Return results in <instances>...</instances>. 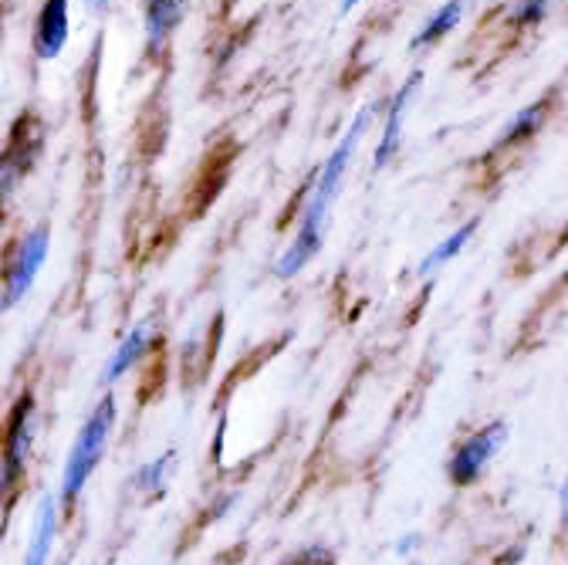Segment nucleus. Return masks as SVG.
<instances>
[{"label":"nucleus","mask_w":568,"mask_h":565,"mask_svg":"<svg viewBox=\"0 0 568 565\" xmlns=\"http://www.w3.org/2000/svg\"><path fill=\"white\" fill-rule=\"evenodd\" d=\"M548 115H551V102H548V99H538V102L518 109V112L505 122V129L497 132L494 150H515V147H525L528 139H535V135L541 132V125L548 122Z\"/></svg>","instance_id":"13"},{"label":"nucleus","mask_w":568,"mask_h":565,"mask_svg":"<svg viewBox=\"0 0 568 565\" xmlns=\"http://www.w3.org/2000/svg\"><path fill=\"white\" fill-rule=\"evenodd\" d=\"M150 345H153V325H150V322L132 325V329L125 332V339L115 345V352L109 356V363H105V370H102V383L112 386V383H119L122 376H129L142 360H146Z\"/></svg>","instance_id":"10"},{"label":"nucleus","mask_w":568,"mask_h":565,"mask_svg":"<svg viewBox=\"0 0 568 565\" xmlns=\"http://www.w3.org/2000/svg\"><path fill=\"white\" fill-rule=\"evenodd\" d=\"M359 4H363V0H338V18H348Z\"/></svg>","instance_id":"18"},{"label":"nucleus","mask_w":568,"mask_h":565,"mask_svg":"<svg viewBox=\"0 0 568 565\" xmlns=\"http://www.w3.org/2000/svg\"><path fill=\"white\" fill-rule=\"evenodd\" d=\"M58 538V494H41L38 512H34V525H31V538H28V552H24V565H48L51 548Z\"/></svg>","instance_id":"11"},{"label":"nucleus","mask_w":568,"mask_h":565,"mask_svg":"<svg viewBox=\"0 0 568 565\" xmlns=\"http://www.w3.org/2000/svg\"><path fill=\"white\" fill-rule=\"evenodd\" d=\"M419 85H423V72L416 68V72H409L406 82L386 102V119H383V129H379V143L373 150V170H386L399 157L403 135H406V115H409V105H413Z\"/></svg>","instance_id":"7"},{"label":"nucleus","mask_w":568,"mask_h":565,"mask_svg":"<svg viewBox=\"0 0 568 565\" xmlns=\"http://www.w3.org/2000/svg\"><path fill=\"white\" fill-rule=\"evenodd\" d=\"M173 464H176V454H173V451H166V454L146 461V464H142V467L132 474V491H139V494H160V491H166V481H170Z\"/></svg>","instance_id":"15"},{"label":"nucleus","mask_w":568,"mask_h":565,"mask_svg":"<svg viewBox=\"0 0 568 565\" xmlns=\"http://www.w3.org/2000/svg\"><path fill=\"white\" fill-rule=\"evenodd\" d=\"M85 4H89L92 11H109V8H112V0H85Z\"/></svg>","instance_id":"19"},{"label":"nucleus","mask_w":568,"mask_h":565,"mask_svg":"<svg viewBox=\"0 0 568 565\" xmlns=\"http://www.w3.org/2000/svg\"><path fill=\"white\" fill-rule=\"evenodd\" d=\"M71 38V0H41L31 31V51L38 61H54Z\"/></svg>","instance_id":"8"},{"label":"nucleus","mask_w":568,"mask_h":565,"mask_svg":"<svg viewBox=\"0 0 568 565\" xmlns=\"http://www.w3.org/2000/svg\"><path fill=\"white\" fill-rule=\"evenodd\" d=\"M115 416H119V406H115V396H102L92 413L85 416L82 431L75 437L68 451V461H64V471H61V502L71 505L85 491V484L92 481V474L99 471L102 457H105V447L112 441V431H115Z\"/></svg>","instance_id":"2"},{"label":"nucleus","mask_w":568,"mask_h":565,"mask_svg":"<svg viewBox=\"0 0 568 565\" xmlns=\"http://www.w3.org/2000/svg\"><path fill=\"white\" fill-rule=\"evenodd\" d=\"M373 109L376 105H363L355 112V119L348 122V129L342 132V139L335 143V150L325 157V163L318 167L312 186H308V196H305V206H302V221H298V231L292 238V244L281 251V258L274 261V274L277 278H295L298 271H305L315 254L322 251L325 244V231H328V218H332V206L342 193V183H345V173L359 153L363 139L369 132V122H373Z\"/></svg>","instance_id":"1"},{"label":"nucleus","mask_w":568,"mask_h":565,"mask_svg":"<svg viewBox=\"0 0 568 565\" xmlns=\"http://www.w3.org/2000/svg\"><path fill=\"white\" fill-rule=\"evenodd\" d=\"M51 254V228L48 224H34L28 228L8 251V271H4V312L18 309L44 268Z\"/></svg>","instance_id":"4"},{"label":"nucleus","mask_w":568,"mask_h":565,"mask_svg":"<svg viewBox=\"0 0 568 565\" xmlns=\"http://www.w3.org/2000/svg\"><path fill=\"white\" fill-rule=\"evenodd\" d=\"M477 228H480V221L477 218H470L467 224H460L457 231H450L440 244H434L430 251H426V258L419 261V268H416V274L419 278H430V274H437L440 268H447L470 241H474V234H477Z\"/></svg>","instance_id":"14"},{"label":"nucleus","mask_w":568,"mask_h":565,"mask_svg":"<svg viewBox=\"0 0 568 565\" xmlns=\"http://www.w3.org/2000/svg\"><path fill=\"white\" fill-rule=\"evenodd\" d=\"M508 441V423L505 420H490L484 423V427H477L474 434H467L450 461H447V477L454 487H470L484 477V471L490 467V461L497 457V451L505 447Z\"/></svg>","instance_id":"5"},{"label":"nucleus","mask_w":568,"mask_h":565,"mask_svg":"<svg viewBox=\"0 0 568 565\" xmlns=\"http://www.w3.org/2000/svg\"><path fill=\"white\" fill-rule=\"evenodd\" d=\"M186 18V0H142V34H146V51L160 58L173 34Z\"/></svg>","instance_id":"9"},{"label":"nucleus","mask_w":568,"mask_h":565,"mask_svg":"<svg viewBox=\"0 0 568 565\" xmlns=\"http://www.w3.org/2000/svg\"><path fill=\"white\" fill-rule=\"evenodd\" d=\"M548 11H551V0H515L508 11V24L518 31H535V28H541Z\"/></svg>","instance_id":"16"},{"label":"nucleus","mask_w":568,"mask_h":565,"mask_svg":"<svg viewBox=\"0 0 568 565\" xmlns=\"http://www.w3.org/2000/svg\"><path fill=\"white\" fill-rule=\"evenodd\" d=\"M44 150V125L38 122L34 112L18 115V122L11 125L4 157H0V190H4V200L11 203V196L18 193V183L38 167Z\"/></svg>","instance_id":"6"},{"label":"nucleus","mask_w":568,"mask_h":565,"mask_svg":"<svg viewBox=\"0 0 568 565\" xmlns=\"http://www.w3.org/2000/svg\"><path fill=\"white\" fill-rule=\"evenodd\" d=\"M467 8H470V0H444V4H440L430 18H426V21L419 24V31L413 34L409 48H413V51L437 48L444 38H450V34L460 28V21H464Z\"/></svg>","instance_id":"12"},{"label":"nucleus","mask_w":568,"mask_h":565,"mask_svg":"<svg viewBox=\"0 0 568 565\" xmlns=\"http://www.w3.org/2000/svg\"><path fill=\"white\" fill-rule=\"evenodd\" d=\"M558 512H561V522L568 525V477H565V484L558 491Z\"/></svg>","instance_id":"17"},{"label":"nucleus","mask_w":568,"mask_h":565,"mask_svg":"<svg viewBox=\"0 0 568 565\" xmlns=\"http://www.w3.org/2000/svg\"><path fill=\"white\" fill-rule=\"evenodd\" d=\"M34 441H38V400L31 390H24L18 396V403L11 406L8 434H4V474H0V487L8 494V508L14 505V491H18L21 477L28 474Z\"/></svg>","instance_id":"3"},{"label":"nucleus","mask_w":568,"mask_h":565,"mask_svg":"<svg viewBox=\"0 0 568 565\" xmlns=\"http://www.w3.org/2000/svg\"><path fill=\"white\" fill-rule=\"evenodd\" d=\"M565 555H568V545H565Z\"/></svg>","instance_id":"20"}]
</instances>
